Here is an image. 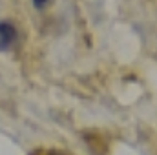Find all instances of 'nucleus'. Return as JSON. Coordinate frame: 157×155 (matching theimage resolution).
Returning <instances> with one entry per match:
<instances>
[{"instance_id": "3", "label": "nucleus", "mask_w": 157, "mask_h": 155, "mask_svg": "<svg viewBox=\"0 0 157 155\" xmlns=\"http://www.w3.org/2000/svg\"><path fill=\"white\" fill-rule=\"evenodd\" d=\"M46 155H66V153H60V152H46Z\"/></svg>"}, {"instance_id": "2", "label": "nucleus", "mask_w": 157, "mask_h": 155, "mask_svg": "<svg viewBox=\"0 0 157 155\" xmlns=\"http://www.w3.org/2000/svg\"><path fill=\"white\" fill-rule=\"evenodd\" d=\"M48 2H49V0H33V6H35L37 9H42V7H46Z\"/></svg>"}, {"instance_id": "1", "label": "nucleus", "mask_w": 157, "mask_h": 155, "mask_svg": "<svg viewBox=\"0 0 157 155\" xmlns=\"http://www.w3.org/2000/svg\"><path fill=\"white\" fill-rule=\"evenodd\" d=\"M17 29L11 22H0V51H7L9 47H13V44L17 42Z\"/></svg>"}]
</instances>
